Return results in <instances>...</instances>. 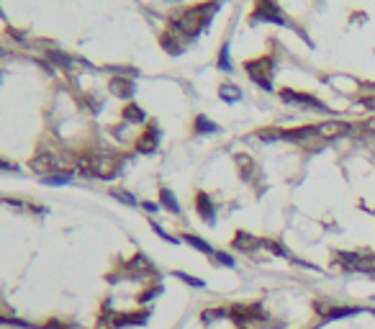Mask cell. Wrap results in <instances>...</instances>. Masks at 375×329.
Returning a JSON list of instances; mask_svg holds the SVG:
<instances>
[{"label":"cell","instance_id":"obj_1","mask_svg":"<svg viewBox=\"0 0 375 329\" xmlns=\"http://www.w3.org/2000/svg\"><path fill=\"white\" fill-rule=\"evenodd\" d=\"M29 167H31V170H33V173H36V175L47 178V175H54V173H59V170H62V160H59V154H57V152L41 150V152H36V154L31 157Z\"/></svg>","mask_w":375,"mask_h":329},{"label":"cell","instance_id":"obj_2","mask_svg":"<svg viewBox=\"0 0 375 329\" xmlns=\"http://www.w3.org/2000/svg\"><path fill=\"white\" fill-rule=\"evenodd\" d=\"M275 70V62L270 60H262V62H247V75L262 88V90H272L270 85V72Z\"/></svg>","mask_w":375,"mask_h":329},{"label":"cell","instance_id":"obj_3","mask_svg":"<svg viewBox=\"0 0 375 329\" xmlns=\"http://www.w3.org/2000/svg\"><path fill=\"white\" fill-rule=\"evenodd\" d=\"M252 21H267V24H278V26H288V21L278 13V8L270 3V0H260L255 13H252Z\"/></svg>","mask_w":375,"mask_h":329},{"label":"cell","instance_id":"obj_4","mask_svg":"<svg viewBox=\"0 0 375 329\" xmlns=\"http://www.w3.org/2000/svg\"><path fill=\"white\" fill-rule=\"evenodd\" d=\"M160 137H162L160 129H157L154 123H149L146 131L136 139V152H139V154H154L157 147H160Z\"/></svg>","mask_w":375,"mask_h":329},{"label":"cell","instance_id":"obj_5","mask_svg":"<svg viewBox=\"0 0 375 329\" xmlns=\"http://www.w3.org/2000/svg\"><path fill=\"white\" fill-rule=\"evenodd\" d=\"M231 247L244 252V255H252V252H257V249H262V239H257V237L247 234V232H236L234 239H231Z\"/></svg>","mask_w":375,"mask_h":329},{"label":"cell","instance_id":"obj_6","mask_svg":"<svg viewBox=\"0 0 375 329\" xmlns=\"http://www.w3.org/2000/svg\"><path fill=\"white\" fill-rule=\"evenodd\" d=\"M196 211H198V216L206 221L208 226L216 224V206H213V201L208 193H198L196 196Z\"/></svg>","mask_w":375,"mask_h":329},{"label":"cell","instance_id":"obj_7","mask_svg":"<svg viewBox=\"0 0 375 329\" xmlns=\"http://www.w3.org/2000/svg\"><path fill=\"white\" fill-rule=\"evenodd\" d=\"M280 98L286 100V103H303L309 108H319V111H326V106L321 103V100H316L314 95H303V93H293V90H283Z\"/></svg>","mask_w":375,"mask_h":329},{"label":"cell","instance_id":"obj_8","mask_svg":"<svg viewBox=\"0 0 375 329\" xmlns=\"http://www.w3.org/2000/svg\"><path fill=\"white\" fill-rule=\"evenodd\" d=\"M108 85H111V93L116 98H126L129 100L136 93V85H134V80H129V77H113Z\"/></svg>","mask_w":375,"mask_h":329},{"label":"cell","instance_id":"obj_9","mask_svg":"<svg viewBox=\"0 0 375 329\" xmlns=\"http://www.w3.org/2000/svg\"><path fill=\"white\" fill-rule=\"evenodd\" d=\"M362 311H368L365 309V306H355V303H352V306H334V309H332V314H329L326 316V319H324V324H332V322H339V319H347V316H355V314H362Z\"/></svg>","mask_w":375,"mask_h":329},{"label":"cell","instance_id":"obj_10","mask_svg":"<svg viewBox=\"0 0 375 329\" xmlns=\"http://www.w3.org/2000/svg\"><path fill=\"white\" fill-rule=\"evenodd\" d=\"M180 239H183V242H188L193 249H198V252L201 255H206V257H213L216 255V249L206 242V239H203V237H198V234H190V232H185L183 237H180Z\"/></svg>","mask_w":375,"mask_h":329},{"label":"cell","instance_id":"obj_11","mask_svg":"<svg viewBox=\"0 0 375 329\" xmlns=\"http://www.w3.org/2000/svg\"><path fill=\"white\" fill-rule=\"evenodd\" d=\"M224 319H231V314H229V309H226V306L203 309V314H201V322H203V324H219V322H224Z\"/></svg>","mask_w":375,"mask_h":329},{"label":"cell","instance_id":"obj_12","mask_svg":"<svg viewBox=\"0 0 375 329\" xmlns=\"http://www.w3.org/2000/svg\"><path fill=\"white\" fill-rule=\"evenodd\" d=\"M349 123H321L319 126V137L324 139H337V137H345V134H349Z\"/></svg>","mask_w":375,"mask_h":329},{"label":"cell","instance_id":"obj_13","mask_svg":"<svg viewBox=\"0 0 375 329\" xmlns=\"http://www.w3.org/2000/svg\"><path fill=\"white\" fill-rule=\"evenodd\" d=\"M160 206L167 209L170 213H175V216H180L183 213V209H180V203L175 198V193L170 190V188H160Z\"/></svg>","mask_w":375,"mask_h":329},{"label":"cell","instance_id":"obj_14","mask_svg":"<svg viewBox=\"0 0 375 329\" xmlns=\"http://www.w3.org/2000/svg\"><path fill=\"white\" fill-rule=\"evenodd\" d=\"M149 319V311L144 314H116L113 316V324L111 327H131V324H144Z\"/></svg>","mask_w":375,"mask_h":329},{"label":"cell","instance_id":"obj_15","mask_svg":"<svg viewBox=\"0 0 375 329\" xmlns=\"http://www.w3.org/2000/svg\"><path fill=\"white\" fill-rule=\"evenodd\" d=\"M121 119L126 121V123H144V121H146V113H144L139 106H136V103H129V106H123Z\"/></svg>","mask_w":375,"mask_h":329},{"label":"cell","instance_id":"obj_16","mask_svg":"<svg viewBox=\"0 0 375 329\" xmlns=\"http://www.w3.org/2000/svg\"><path fill=\"white\" fill-rule=\"evenodd\" d=\"M72 178H75V170H59L54 175L41 178V183L44 185H67V183H72Z\"/></svg>","mask_w":375,"mask_h":329},{"label":"cell","instance_id":"obj_17","mask_svg":"<svg viewBox=\"0 0 375 329\" xmlns=\"http://www.w3.org/2000/svg\"><path fill=\"white\" fill-rule=\"evenodd\" d=\"M193 131L196 134H219V123H213L211 119L206 116H196V126H193Z\"/></svg>","mask_w":375,"mask_h":329},{"label":"cell","instance_id":"obj_18","mask_svg":"<svg viewBox=\"0 0 375 329\" xmlns=\"http://www.w3.org/2000/svg\"><path fill=\"white\" fill-rule=\"evenodd\" d=\"M47 57L57 64V67H64V70H70V67L75 64V60L70 54H64V52H59V49H47Z\"/></svg>","mask_w":375,"mask_h":329},{"label":"cell","instance_id":"obj_19","mask_svg":"<svg viewBox=\"0 0 375 329\" xmlns=\"http://www.w3.org/2000/svg\"><path fill=\"white\" fill-rule=\"evenodd\" d=\"M162 47H165L167 54H173V57L183 54V44H180V36H173V33H165V36H162Z\"/></svg>","mask_w":375,"mask_h":329},{"label":"cell","instance_id":"obj_20","mask_svg":"<svg viewBox=\"0 0 375 329\" xmlns=\"http://www.w3.org/2000/svg\"><path fill=\"white\" fill-rule=\"evenodd\" d=\"M219 95H221V100H226V103H236V100H242V90L236 88V85H221L219 88Z\"/></svg>","mask_w":375,"mask_h":329},{"label":"cell","instance_id":"obj_21","mask_svg":"<svg viewBox=\"0 0 375 329\" xmlns=\"http://www.w3.org/2000/svg\"><path fill=\"white\" fill-rule=\"evenodd\" d=\"M111 193V198H116V201H121V203H126V206H139V198H136V196H131V193L129 190H123V188H111L108 190Z\"/></svg>","mask_w":375,"mask_h":329},{"label":"cell","instance_id":"obj_22","mask_svg":"<svg viewBox=\"0 0 375 329\" xmlns=\"http://www.w3.org/2000/svg\"><path fill=\"white\" fill-rule=\"evenodd\" d=\"M262 249H265V252H270V255H275V257H288V260L293 257L288 249L283 247L280 242H275V239H262Z\"/></svg>","mask_w":375,"mask_h":329},{"label":"cell","instance_id":"obj_23","mask_svg":"<svg viewBox=\"0 0 375 329\" xmlns=\"http://www.w3.org/2000/svg\"><path fill=\"white\" fill-rule=\"evenodd\" d=\"M177 280H183V283H188V286L190 288H198V291H203V288H206V280H203V278H196V275H188V273H183V270H175V273H173Z\"/></svg>","mask_w":375,"mask_h":329},{"label":"cell","instance_id":"obj_24","mask_svg":"<svg viewBox=\"0 0 375 329\" xmlns=\"http://www.w3.org/2000/svg\"><path fill=\"white\" fill-rule=\"evenodd\" d=\"M213 260H216V265H221V268H236V260H234V255L224 252V249H216Z\"/></svg>","mask_w":375,"mask_h":329},{"label":"cell","instance_id":"obj_25","mask_svg":"<svg viewBox=\"0 0 375 329\" xmlns=\"http://www.w3.org/2000/svg\"><path fill=\"white\" fill-rule=\"evenodd\" d=\"M219 67L224 72H231V60H229V41L221 44V52H219Z\"/></svg>","mask_w":375,"mask_h":329},{"label":"cell","instance_id":"obj_26","mask_svg":"<svg viewBox=\"0 0 375 329\" xmlns=\"http://www.w3.org/2000/svg\"><path fill=\"white\" fill-rule=\"evenodd\" d=\"M149 226L154 229V234H157V237H162L165 242H170V244H180V239H177V237H173L170 232H165V229H162V226L157 224V221H149Z\"/></svg>","mask_w":375,"mask_h":329},{"label":"cell","instance_id":"obj_27","mask_svg":"<svg viewBox=\"0 0 375 329\" xmlns=\"http://www.w3.org/2000/svg\"><path fill=\"white\" fill-rule=\"evenodd\" d=\"M160 293H162V286H160V283H154V286H152V288H149V291H146L144 296H142V303H149L152 299H157V296H160Z\"/></svg>","mask_w":375,"mask_h":329},{"label":"cell","instance_id":"obj_28","mask_svg":"<svg viewBox=\"0 0 375 329\" xmlns=\"http://www.w3.org/2000/svg\"><path fill=\"white\" fill-rule=\"evenodd\" d=\"M139 206H142V209H144L146 213H157V211H160V209H162V206H160V203H152V201H142V203H139Z\"/></svg>","mask_w":375,"mask_h":329},{"label":"cell","instance_id":"obj_29","mask_svg":"<svg viewBox=\"0 0 375 329\" xmlns=\"http://www.w3.org/2000/svg\"><path fill=\"white\" fill-rule=\"evenodd\" d=\"M8 206H13V209H24V201H18V198H5Z\"/></svg>","mask_w":375,"mask_h":329},{"label":"cell","instance_id":"obj_30","mask_svg":"<svg viewBox=\"0 0 375 329\" xmlns=\"http://www.w3.org/2000/svg\"><path fill=\"white\" fill-rule=\"evenodd\" d=\"M47 329H75V327H67V324H62V322H49Z\"/></svg>","mask_w":375,"mask_h":329},{"label":"cell","instance_id":"obj_31","mask_svg":"<svg viewBox=\"0 0 375 329\" xmlns=\"http://www.w3.org/2000/svg\"><path fill=\"white\" fill-rule=\"evenodd\" d=\"M365 103H368V108H375V98H365Z\"/></svg>","mask_w":375,"mask_h":329},{"label":"cell","instance_id":"obj_32","mask_svg":"<svg viewBox=\"0 0 375 329\" xmlns=\"http://www.w3.org/2000/svg\"><path fill=\"white\" fill-rule=\"evenodd\" d=\"M3 54H5V49H0V57H3Z\"/></svg>","mask_w":375,"mask_h":329},{"label":"cell","instance_id":"obj_33","mask_svg":"<svg viewBox=\"0 0 375 329\" xmlns=\"http://www.w3.org/2000/svg\"><path fill=\"white\" fill-rule=\"evenodd\" d=\"M239 329H247V327H239Z\"/></svg>","mask_w":375,"mask_h":329},{"label":"cell","instance_id":"obj_34","mask_svg":"<svg viewBox=\"0 0 375 329\" xmlns=\"http://www.w3.org/2000/svg\"><path fill=\"white\" fill-rule=\"evenodd\" d=\"M373 303H375V296H373Z\"/></svg>","mask_w":375,"mask_h":329},{"label":"cell","instance_id":"obj_35","mask_svg":"<svg viewBox=\"0 0 375 329\" xmlns=\"http://www.w3.org/2000/svg\"><path fill=\"white\" fill-rule=\"evenodd\" d=\"M173 3H175V0H173Z\"/></svg>","mask_w":375,"mask_h":329}]
</instances>
